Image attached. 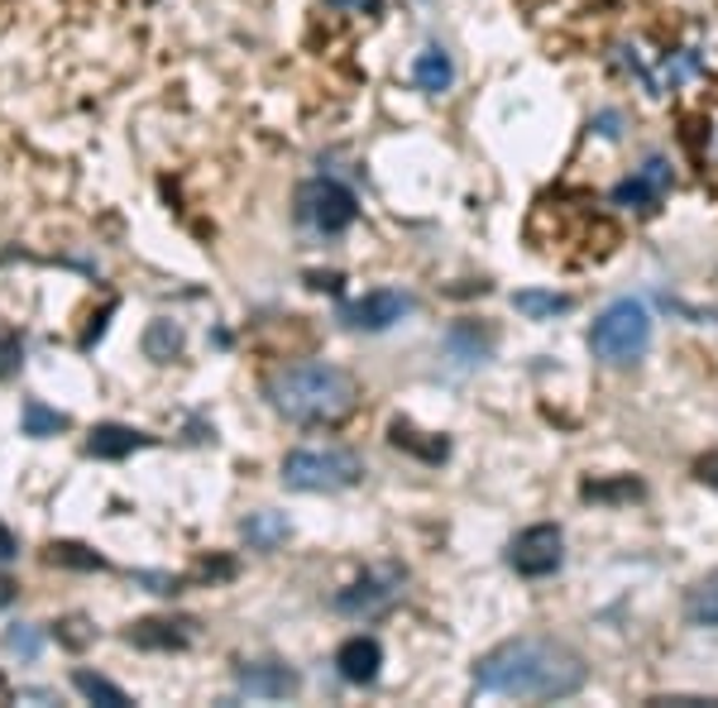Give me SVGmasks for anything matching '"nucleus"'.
<instances>
[{"label": "nucleus", "mask_w": 718, "mask_h": 708, "mask_svg": "<svg viewBox=\"0 0 718 708\" xmlns=\"http://www.w3.org/2000/svg\"><path fill=\"white\" fill-rule=\"evenodd\" d=\"M331 6H360V10H370V14H374V10H378V0H331Z\"/></svg>", "instance_id": "nucleus-25"}, {"label": "nucleus", "mask_w": 718, "mask_h": 708, "mask_svg": "<svg viewBox=\"0 0 718 708\" xmlns=\"http://www.w3.org/2000/svg\"><path fill=\"white\" fill-rule=\"evenodd\" d=\"M20 431H24V436H35V441L58 436V431H68V412H53L48 402L24 397V407H20Z\"/></svg>", "instance_id": "nucleus-14"}, {"label": "nucleus", "mask_w": 718, "mask_h": 708, "mask_svg": "<svg viewBox=\"0 0 718 708\" xmlns=\"http://www.w3.org/2000/svg\"><path fill=\"white\" fill-rule=\"evenodd\" d=\"M6 651H10V656H20V661H39V651H43V637H39V627H29V622H14L10 632H6Z\"/></svg>", "instance_id": "nucleus-20"}, {"label": "nucleus", "mask_w": 718, "mask_h": 708, "mask_svg": "<svg viewBox=\"0 0 718 708\" xmlns=\"http://www.w3.org/2000/svg\"><path fill=\"white\" fill-rule=\"evenodd\" d=\"M355 216H360L355 191L341 187V183H331V177H312V183L297 187V220L307 225V230L341 235V230L355 225Z\"/></svg>", "instance_id": "nucleus-5"}, {"label": "nucleus", "mask_w": 718, "mask_h": 708, "mask_svg": "<svg viewBox=\"0 0 718 708\" xmlns=\"http://www.w3.org/2000/svg\"><path fill=\"white\" fill-rule=\"evenodd\" d=\"M378 666H383V647L374 637H350V641H341V651H335V670H341L345 685H374Z\"/></svg>", "instance_id": "nucleus-9"}, {"label": "nucleus", "mask_w": 718, "mask_h": 708, "mask_svg": "<svg viewBox=\"0 0 718 708\" xmlns=\"http://www.w3.org/2000/svg\"><path fill=\"white\" fill-rule=\"evenodd\" d=\"M0 689H6V680H0Z\"/></svg>", "instance_id": "nucleus-26"}, {"label": "nucleus", "mask_w": 718, "mask_h": 708, "mask_svg": "<svg viewBox=\"0 0 718 708\" xmlns=\"http://www.w3.org/2000/svg\"><path fill=\"white\" fill-rule=\"evenodd\" d=\"M584 661L555 637H513L474 666V689L499 699H570L584 689Z\"/></svg>", "instance_id": "nucleus-1"}, {"label": "nucleus", "mask_w": 718, "mask_h": 708, "mask_svg": "<svg viewBox=\"0 0 718 708\" xmlns=\"http://www.w3.org/2000/svg\"><path fill=\"white\" fill-rule=\"evenodd\" d=\"M14 593H20V589H14V579L0 574V608H10V603H14Z\"/></svg>", "instance_id": "nucleus-24"}, {"label": "nucleus", "mask_w": 718, "mask_h": 708, "mask_svg": "<svg viewBox=\"0 0 718 708\" xmlns=\"http://www.w3.org/2000/svg\"><path fill=\"white\" fill-rule=\"evenodd\" d=\"M20 364H24V341L0 321V378H10Z\"/></svg>", "instance_id": "nucleus-22"}, {"label": "nucleus", "mask_w": 718, "mask_h": 708, "mask_svg": "<svg viewBox=\"0 0 718 708\" xmlns=\"http://www.w3.org/2000/svg\"><path fill=\"white\" fill-rule=\"evenodd\" d=\"M565 560V537L561 527L541 522V527H527L513 537V545H508V566H513L518 574L527 579H541V574H555Z\"/></svg>", "instance_id": "nucleus-6"}, {"label": "nucleus", "mask_w": 718, "mask_h": 708, "mask_svg": "<svg viewBox=\"0 0 718 708\" xmlns=\"http://www.w3.org/2000/svg\"><path fill=\"white\" fill-rule=\"evenodd\" d=\"M144 354H149L154 364H168V360H178L183 354V326L178 321H149V331H144Z\"/></svg>", "instance_id": "nucleus-15"}, {"label": "nucleus", "mask_w": 718, "mask_h": 708, "mask_svg": "<svg viewBox=\"0 0 718 708\" xmlns=\"http://www.w3.org/2000/svg\"><path fill=\"white\" fill-rule=\"evenodd\" d=\"M48 560H53V566H77V570H101L106 566L101 555H87V545H72V541L48 545Z\"/></svg>", "instance_id": "nucleus-21"}, {"label": "nucleus", "mask_w": 718, "mask_h": 708, "mask_svg": "<svg viewBox=\"0 0 718 708\" xmlns=\"http://www.w3.org/2000/svg\"><path fill=\"white\" fill-rule=\"evenodd\" d=\"M513 307H518L522 316L547 321V316L570 312V297H565V293H518V297H513Z\"/></svg>", "instance_id": "nucleus-19"}, {"label": "nucleus", "mask_w": 718, "mask_h": 708, "mask_svg": "<svg viewBox=\"0 0 718 708\" xmlns=\"http://www.w3.org/2000/svg\"><path fill=\"white\" fill-rule=\"evenodd\" d=\"M666 187H670V168L661 164V158H651V164L628 177V183L618 187V201H632V206H657L666 197Z\"/></svg>", "instance_id": "nucleus-12"}, {"label": "nucleus", "mask_w": 718, "mask_h": 708, "mask_svg": "<svg viewBox=\"0 0 718 708\" xmlns=\"http://www.w3.org/2000/svg\"><path fill=\"white\" fill-rule=\"evenodd\" d=\"M685 613H690V622H699V627H718V574H709L705 584L690 589Z\"/></svg>", "instance_id": "nucleus-18"}, {"label": "nucleus", "mask_w": 718, "mask_h": 708, "mask_svg": "<svg viewBox=\"0 0 718 708\" xmlns=\"http://www.w3.org/2000/svg\"><path fill=\"white\" fill-rule=\"evenodd\" d=\"M72 689L91 704H106V708H130V695L120 685H110L106 675H91V670H72Z\"/></svg>", "instance_id": "nucleus-16"}, {"label": "nucleus", "mask_w": 718, "mask_h": 708, "mask_svg": "<svg viewBox=\"0 0 718 708\" xmlns=\"http://www.w3.org/2000/svg\"><path fill=\"white\" fill-rule=\"evenodd\" d=\"M355 378L335 364H287L268 378V402L274 412L287 416L297 426H322V422H341L355 407Z\"/></svg>", "instance_id": "nucleus-2"}, {"label": "nucleus", "mask_w": 718, "mask_h": 708, "mask_svg": "<svg viewBox=\"0 0 718 708\" xmlns=\"http://www.w3.org/2000/svg\"><path fill=\"white\" fill-rule=\"evenodd\" d=\"M397 593H403V570H393V566H383V570H370V574H360L350 589L335 593V613H345V618H374L383 613Z\"/></svg>", "instance_id": "nucleus-7"}, {"label": "nucleus", "mask_w": 718, "mask_h": 708, "mask_svg": "<svg viewBox=\"0 0 718 708\" xmlns=\"http://www.w3.org/2000/svg\"><path fill=\"white\" fill-rule=\"evenodd\" d=\"M360 474H364L360 455L341 445H302L283 460V484L297 493H341L355 489Z\"/></svg>", "instance_id": "nucleus-3"}, {"label": "nucleus", "mask_w": 718, "mask_h": 708, "mask_svg": "<svg viewBox=\"0 0 718 708\" xmlns=\"http://www.w3.org/2000/svg\"><path fill=\"white\" fill-rule=\"evenodd\" d=\"M10 560H20V537L0 522V566H10Z\"/></svg>", "instance_id": "nucleus-23"}, {"label": "nucleus", "mask_w": 718, "mask_h": 708, "mask_svg": "<svg viewBox=\"0 0 718 708\" xmlns=\"http://www.w3.org/2000/svg\"><path fill=\"white\" fill-rule=\"evenodd\" d=\"M154 436H144V431L135 426H120V422H101V426H91V436H87V455L96 460H125V455H135L139 445H149Z\"/></svg>", "instance_id": "nucleus-11"}, {"label": "nucleus", "mask_w": 718, "mask_h": 708, "mask_svg": "<svg viewBox=\"0 0 718 708\" xmlns=\"http://www.w3.org/2000/svg\"><path fill=\"white\" fill-rule=\"evenodd\" d=\"M245 541L254 551H274L278 541H287V518H278V512H254L245 522Z\"/></svg>", "instance_id": "nucleus-17"}, {"label": "nucleus", "mask_w": 718, "mask_h": 708, "mask_svg": "<svg viewBox=\"0 0 718 708\" xmlns=\"http://www.w3.org/2000/svg\"><path fill=\"white\" fill-rule=\"evenodd\" d=\"M235 685L245 689L249 699H287V695H297V670H287L278 661H259V666H245L235 675Z\"/></svg>", "instance_id": "nucleus-10"}, {"label": "nucleus", "mask_w": 718, "mask_h": 708, "mask_svg": "<svg viewBox=\"0 0 718 708\" xmlns=\"http://www.w3.org/2000/svg\"><path fill=\"white\" fill-rule=\"evenodd\" d=\"M589 345H594V354L603 364L642 360L647 345H651V316H647V307H642V302H632V297L609 302V307L599 312L594 331H589Z\"/></svg>", "instance_id": "nucleus-4"}, {"label": "nucleus", "mask_w": 718, "mask_h": 708, "mask_svg": "<svg viewBox=\"0 0 718 708\" xmlns=\"http://www.w3.org/2000/svg\"><path fill=\"white\" fill-rule=\"evenodd\" d=\"M412 82H417L426 96H441L445 87L455 82V62L445 48H422L417 62H412Z\"/></svg>", "instance_id": "nucleus-13"}, {"label": "nucleus", "mask_w": 718, "mask_h": 708, "mask_svg": "<svg viewBox=\"0 0 718 708\" xmlns=\"http://www.w3.org/2000/svg\"><path fill=\"white\" fill-rule=\"evenodd\" d=\"M412 312V297L407 293H393V287H378V293H364L360 302L341 307V321L350 331H388L397 326Z\"/></svg>", "instance_id": "nucleus-8"}]
</instances>
